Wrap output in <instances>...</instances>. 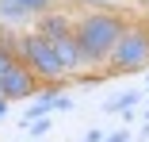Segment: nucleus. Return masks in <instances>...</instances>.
Returning <instances> with one entry per match:
<instances>
[{
  "mask_svg": "<svg viewBox=\"0 0 149 142\" xmlns=\"http://www.w3.org/2000/svg\"><path fill=\"white\" fill-rule=\"evenodd\" d=\"M138 100H145L141 92H123L118 100H103V111H126V108H134Z\"/></svg>",
  "mask_w": 149,
  "mask_h": 142,
  "instance_id": "1a4fd4ad",
  "label": "nucleus"
},
{
  "mask_svg": "<svg viewBox=\"0 0 149 142\" xmlns=\"http://www.w3.org/2000/svg\"><path fill=\"white\" fill-rule=\"evenodd\" d=\"M126 27H130V23L118 15V12H84V15L73 19V39L80 42L88 65H103V62L111 58L115 42L123 39Z\"/></svg>",
  "mask_w": 149,
  "mask_h": 142,
  "instance_id": "f257e3e1",
  "label": "nucleus"
},
{
  "mask_svg": "<svg viewBox=\"0 0 149 142\" xmlns=\"http://www.w3.org/2000/svg\"><path fill=\"white\" fill-rule=\"evenodd\" d=\"M54 50H57V62H61L65 73H73V77L88 73V58H84V50H80V42L73 35H65L61 42H54Z\"/></svg>",
  "mask_w": 149,
  "mask_h": 142,
  "instance_id": "423d86ee",
  "label": "nucleus"
},
{
  "mask_svg": "<svg viewBox=\"0 0 149 142\" xmlns=\"http://www.w3.org/2000/svg\"><path fill=\"white\" fill-rule=\"evenodd\" d=\"M12 4L27 8L31 15H42V12H50V8H54V0H12Z\"/></svg>",
  "mask_w": 149,
  "mask_h": 142,
  "instance_id": "9d476101",
  "label": "nucleus"
},
{
  "mask_svg": "<svg viewBox=\"0 0 149 142\" xmlns=\"http://www.w3.org/2000/svg\"><path fill=\"white\" fill-rule=\"evenodd\" d=\"M0 23H8V27H23V23H31V12L12 4V0H0Z\"/></svg>",
  "mask_w": 149,
  "mask_h": 142,
  "instance_id": "0eeeda50",
  "label": "nucleus"
},
{
  "mask_svg": "<svg viewBox=\"0 0 149 142\" xmlns=\"http://www.w3.org/2000/svg\"><path fill=\"white\" fill-rule=\"evenodd\" d=\"M0 50L12 54V58H19V31L8 27V23H0Z\"/></svg>",
  "mask_w": 149,
  "mask_h": 142,
  "instance_id": "6e6552de",
  "label": "nucleus"
},
{
  "mask_svg": "<svg viewBox=\"0 0 149 142\" xmlns=\"http://www.w3.org/2000/svg\"><path fill=\"white\" fill-rule=\"evenodd\" d=\"M15 62H19V58H12V54H4V50H0V77H4V73H8Z\"/></svg>",
  "mask_w": 149,
  "mask_h": 142,
  "instance_id": "ddd939ff",
  "label": "nucleus"
},
{
  "mask_svg": "<svg viewBox=\"0 0 149 142\" xmlns=\"http://www.w3.org/2000/svg\"><path fill=\"white\" fill-rule=\"evenodd\" d=\"M46 131H50V119H35L31 123V138H42Z\"/></svg>",
  "mask_w": 149,
  "mask_h": 142,
  "instance_id": "f8f14e48",
  "label": "nucleus"
},
{
  "mask_svg": "<svg viewBox=\"0 0 149 142\" xmlns=\"http://www.w3.org/2000/svg\"><path fill=\"white\" fill-rule=\"evenodd\" d=\"M35 35H42L46 42H61L65 35H73V15H65V12H57V8L42 12V15L35 19Z\"/></svg>",
  "mask_w": 149,
  "mask_h": 142,
  "instance_id": "39448f33",
  "label": "nucleus"
},
{
  "mask_svg": "<svg viewBox=\"0 0 149 142\" xmlns=\"http://www.w3.org/2000/svg\"><path fill=\"white\" fill-rule=\"evenodd\" d=\"M138 4H145V8H149V0H138Z\"/></svg>",
  "mask_w": 149,
  "mask_h": 142,
  "instance_id": "dca6fc26",
  "label": "nucleus"
},
{
  "mask_svg": "<svg viewBox=\"0 0 149 142\" xmlns=\"http://www.w3.org/2000/svg\"><path fill=\"white\" fill-rule=\"evenodd\" d=\"M19 65L31 69L38 84H54V89H61V81L69 77V73L61 69V62H57L54 42H46V39L35 35V31H23V35H19Z\"/></svg>",
  "mask_w": 149,
  "mask_h": 142,
  "instance_id": "f03ea898",
  "label": "nucleus"
},
{
  "mask_svg": "<svg viewBox=\"0 0 149 142\" xmlns=\"http://www.w3.org/2000/svg\"><path fill=\"white\" fill-rule=\"evenodd\" d=\"M38 89L42 84L35 81V73L27 69V65H12L4 77H0V100L4 104H12V100H27V96H38Z\"/></svg>",
  "mask_w": 149,
  "mask_h": 142,
  "instance_id": "20e7f679",
  "label": "nucleus"
},
{
  "mask_svg": "<svg viewBox=\"0 0 149 142\" xmlns=\"http://www.w3.org/2000/svg\"><path fill=\"white\" fill-rule=\"evenodd\" d=\"M77 4H84L88 12H115L118 0H77Z\"/></svg>",
  "mask_w": 149,
  "mask_h": 142,
  "instance_id": "9b49d317",
  "label": "nucleus"
},
{
  "mask_svg": "<svg viewBox=\"0 0 149 142\" xmlns=\"http://www.w3.org/2000/svg\"><path fill=\"white\" fill-rule=\"evenodd\" d=\"M4 111H8V104H4V100H0V115H4Z\"/></svg>",
  "mask_w": 149,
  "mask_h": 142,
  "instance_id": "2eb2a0df",
  "label": "nucleus"
},
{
  "mask_svg": "<svg viewBox=\"0 0 149 142\" xmlns=\"http://www.w3.org/2000/svg\"><path fill=\"white\" fill-rule=\"evenodd\" d=\"M141 69H149V27L145 23L123 31V39L115 42L103 73L111 77V73H141Z\"/></svg>",
  "mask_w": 149,
  "mask_h": 142,
  "instance_id": "7ed1b4c3",
  "label": "nucleus"
},
{
  "mask_svg": "<svg viewBox=\"0 0 149 142\" xmlns=\"http://www.w3.org/2000/svg\"><path fill=\"white\" fill-rule=\"evenodd\" d=\"M103 142H130V138H126V131H115V134H107Z\"/></svg>",
  "mask_w": 149,
  "mask_h": 142,
  "instance_id": "4468645a",
  "label": "nucleus"
}]
</instances>
